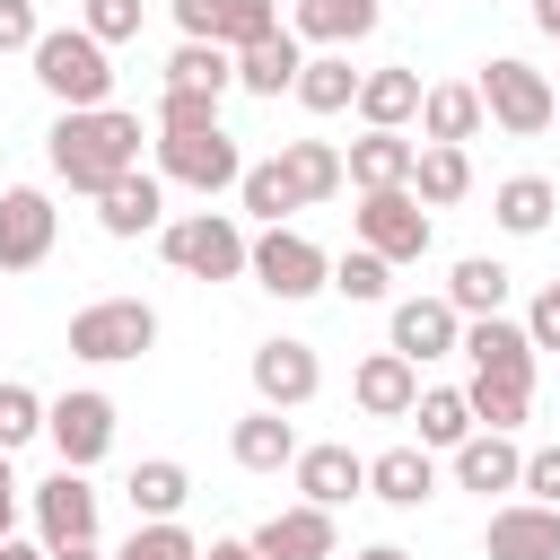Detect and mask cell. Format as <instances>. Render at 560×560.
Here are the masks:
<instances>
[{"label": "cell", "instance_id": "cell-1", "mask_svg": "<svg viewBox=\"0 0 560 560\" xmlns=\"http://www.w3.org/2000/svg\"><path fill=\"white\" fill-rule=\"evenodd\" d=\"M140 114H122V105H88V114H61L52 131H44V158H52V175L70 184V192H105L114 175H131L140 166Z\"/></svg>", "mask_w": 560, "mask_h": 560}, {"label": "cell", "instance_id": "cell-2", "mask_svg": "<svg viewBox=\"0 0 560 560\" xmlns=\"http://www.w3.org/2000/svg\"><path fill=\"white\" fill-rule=\"evenodd\" d=\"M26 61H35V79H44V96H52L61 114H88V105L114 96V61H105V44H96L88 26H44Z\"/></svg>", "mask_w": 560, "mask_h": 560}, {"label": "cell", "instance_id": "cell-3", "mask_svg": "<svg viewBox=\"0 0 560 560\" xmlns=\"http://www.w3.org/2000/svg\"><path fill=\"white\" fill-rule=\"evenodd\" d=\"M472 96H481V114L508 131V140H534V131H551V114H560V96H551V79L534 70V61H516V52H499V61H481V79H472Z\"/></svg>", "mask_w": 560, "mask_h": 560}, {"label": "cell", "instance_id": "cell-4", "mask_svg": "<svg viewBox=\"0 0 560 560\" xmlns=\"http://www.w3.org/2000/svg\"><path fill=\"white\" fill-rule=\"evenodd\" d=\"M140 350H158V306L149 298H96V306L70 315V359L114 368V359H140Z\"/></svg>", "mask_w": 560, "mask_h": 560}, {"label": "cell", "instance_id": "cell-5", "mask_svg": "<svg viewBox=\"0 0 560 560\" xmlns=\"http://www.w3.org/2000/svg\"><path fill=\"white\" fill-rule=\"evenodd\" d=\"M158 245H166V262L184 280H236L245 271V228L228 210H184V219L158 228Z\"/></svg>", "mask_w": 560, "mask_h": 560}, {"label": "cell", "instance_id": "cell-6", "mask_svg": "<svg viewBox=\"0 0 560 560\" xmlns=\"http://www.w3.org/2000/svg\"><path fill=\"white\" fill-rule=\"evenodd\" d=\"M236 175H245V158H236V140H228V122H219V131H175V140H158V184H192V192L210 201V192H236Z\"/></svg>", "mask_w": 560, "mask_h": 560}, {"label": "cell", "instance_id": "cell-7", "mask_svg": "<svg viewBox=\"0 0 560 560\" xmlns=\"http://www.w3.org/2000/svg\"><path fill=\"white\" fill-rule=\"evenodd\" d=\"M350 228H359V245H368L376 262H420V254L438 245V228H429V210H420L411 192H368V201L350 210Z\"/></svg>", "mask_w": 560, "mask_h": 560}, {"label": "cell", "instance_id": "cell-8", "mask_svg": "<svg viewBox=\"0 0 560 560\" xmlns=\"http://www.w3.org/2000/svg\"><path fill=\"white\" fill-rule=\"evenodd\" d=\"M245 271L271 289V298H315L324 280H332V262H324V245H306L298 228H262L254 245H245Z\"/></svg>", "mask_w": 560, "mask_h": 560}, {"label": "cell", "instance_id": "cell-9", "mask_svg": "<svg viewBox=\"0 0 560 560\" xmlns=\"http://www.w3.org/2000/svg\"><path fill=\"white\" fill-rule=\"evenodd\" d=\"M44 438H52V455H61L70 472H88V464H105V446H114V402H105L96 385H79V394L44 402Z\"/></svg>", "mask_w": 560, "mask_h": 560}, {"label": "cell", "instance_id": "cell-10", "mask_svg": "<svg viewBox=\"0 0 560 560\" xmlns=\"http://www.w3.org/2000/svg\"><path fill=\"white\" fill-rule=\"evenodd\" d=\"M175 26H184V44L245 52V44L280 35V9H271V0H175Z\"/></svg>", "mask_w": 560, "mask_h": 560}, {"label": "cell", "instance_id": "cell-11", "mask_svg": "<svg viewBox=\"0 0 560 560\" xmlns=\"http://www.w3.org/2000/svg\"><path fill=\"white\" fill-rule=\"evenodd\" d=\"M26 508H35V542L44 551H61V542H96V490H88V472H52V481H35L26 490Z\"/></svg>", "mask_w": 560, "mask_h": 560}, {"label": "cell", "instance_id": "cell-12", "mask_svg": "<svg viewBox=\"0 0 560 560\" xmlns=\"http://www.w3.org/2000/svg\"><path fill=\"white\" fill-rule=\"evenodd\" d=\"M315 385H324V359H315V341H254V394H262V411H298V402H315Z\"/></svg>", "mask_w": 560, "mask_h": 560}, {"label": "cell", "instance_id": "cell-13", "mask_svg": "<svg viewBox=\"0 0 560 560\" xmlns=\"http://www.w3.org/2000/svg\"><path fill=\"white\" fill-rule=\"evenodd\" d=\"M52 236H61V210H52L35 184L0 192V271H35V262L52 254Z\"/></svg>", "mask_w": 560, "mask_h": 560}, {"label": "cell", "instance_id": "cell-14", "mask_svg": "<svg viewBox=\"0 0 560 560\" xmlns=\"http://www.w3.org/2000/svg\"><path fill=\"white\" fill-rule=\"evenodd\" d=\"M455 350L472 359V376H490V385H525V394H534V341H525V324L481 315V324H464Z\"/></svg>", "mask_w": 560, "mask_h": 560}, {"label": "cell", "instance_id": "cell-15", "mask_svg": "<svg viewBox=\"0 0 560 560\" xmlns=\"http://www.w3.org/2000/svg\"><path fill=\"white\" fill-rule=\"evenodd\" d=\"M481 551H490V560H560V508H542V499H508V508H490Z\"/></svg>", "mask_w": 560, "mask_h": 560}, {"label": "cell", "instance_id": "cell-16", "mask_svg": "<svg viewBox=\"0 0 560 560\" xmlns=\"http://www.w3.org/2000/svg\"><path fill=\"white\" fill-rule=\"evenodd\" d=\"M245 542H254L262 560H332V551H341V525H332L324 508H306V499H298V508L262 516V525H254Z\"/></svg>", "mask_w": 560, "mask_h": 560}, {"label": "cell", "instance_id": "cell-17", "mask_svg": "<svg viewBox=\"0 0 560 560\" xmlns=\"http://www.w3.org/2000/svg\"><path fill=\"white\" fill-rule=\"evenodd\" d=\"M411 158H420V140L368 131V140L341 149V184H359V192H411Z\"/></svg>", "mask_w": 560, "mask_h": 560}, {"label": "cell", "instance_id": "cell-18", "mask_svg": "<svg viewBox=\"0 0 560 560\" xmlns=\"http://www.w3.org/2000/svg\"><path fill=\"white\" fill-rule=\"evenodd\" d=\"M96 228H105V236H149V228H166V184H158L149 166L114 175V184L96 192Z\"/></svg>", "mask_w": 560, "mask_h": 560}, {"label": "cell", "instance_id": "cell-19", "mask_svg": "<svg viewBox=\"0 0 560 560\" xmlns=\"http://www.w3.org/2000/svg\"><path fill=\"white\" fill-rule=\"evenodd\" d=\"M455 341H464V315H455L446 298H394V341H385V350H402V359L420 368V359H446Z\"/></svg>", "mask_w": 560, "mask_h": 560}, {"label": "cell", "instance_id": "cell-20", "mask_svg": "<svg viewBox=\"0 0 560 560\" xmlns=\"http://www.w3.org/2000/svg\"><path fill=\"white\" fill-rule=\"evenodd\" d=\"M298 490H306V508H350L359 490H368V455H350V446H298Z\"/></svg>", "mask_w": 560, "mask_h": 560}, {"label": "cell", "instance_id": "cell-21", "mask_svg": "<svg viewBox=\"0 0 560 560\" xmlns=\"http://www.w3.org/2000/svg\"><path fill=\"white\" fill-rule=\"evenodd\" d=\"M350 394H359L368 420H411V402H420V368H411L402 350H376V359H359Z\"/></svg>", "mask_w": 560, "mask_h": 560}, {"label": "cell", "instance_id": "cell-22", "mask_svg": "<svg viewBox=\"0 0 560 560\" xmlns=\"http://www.w3.org/2000/svg\"><path fill=\"white\" fill-rule=\"evenodd\" d=\"M368 499H385V508H429V499H438L429 446H385V455H368Z\"/></svg>", "mask_w": 560, "mask_h": 560}, {"label": "cell", "instance_id": "cell-23", "mask_svg": "<svg viewBox=\"0 0 560 560\" xmlns=\"http://www.w3.org/2000/svg\"><path fill=\"white\" fill-rule=\"evenodd\" d=\"M376 0H298V44H324V52H350V44H368L376 35Z\"/></svg>", "mask_w": 560, "mask_h": 560}, {"label": "cell", "instance_id": "cell-24", "mask_svg": "<svg viewBox=\"0 0 560 560\" xmlns=\"http://www.w3.org/2000/svg\"><path fill=\"white\" fill-rule=\"evenodd\" d=\"M420 96H429L420 70H359V96L350 105H359L368 131H402V122H420Z\"/></svg>", "mask_w": 560, "mask_h": 560}, {"label": "cell", "instance_id": "cell-25", "mask_svg": "<svg viewBox=\"0 0 560 560\" xmlns=\"http://www.w3.org/2000/svg\"><path fill=\"white\" fill-rule=\"evenodd\" d=\"M481 96H472V79H438L429 96H420V140H438V149H464V140H481Z\"/></svg>", "mask_w": 560, "mask_h": 560}, {"label": "cell", "instance_id": "cell-26", "mask_svg": "<svg viewBox=\"0 0 560 560\" xmlns=\"http://www.w3.org/2000/svg\"><path fill=\"white\" fill-rule=\"evenodd\" d=\"M516 472H525V446L516 438H499V429H472L464 446H455V490H516Z\"/></svg>", "mask_w": 560, "mask_h": 560}, {"label": "cell", "instance_id": "cell-27", "mask_svg": "<svg viewBox=\"0 0 560 560\" xmlns=\"http://www.w3.org/2000/svg\"><path fill=\"white\" fill-rule=\"evenodd\" d=\"M228 455H236L245 472H289V464H298V429H289L280 411H262V402H254V411L228 429Z\"/></svg>", "mask_w": 560, "mask_h": 560}, {"label": "cell", "instance_id": "cell-28", "mask_svg": "<svg viewBox=\"0 0 560 560\" xmlns=\"http://www.w3.org/2000/svg\"><path fill=\"white\" fill-rule=\"evenodd\" d=\"M298 70H306V44H298L289 26L236 52V88H245V96H280V88H298Z\"/></svg>", "mask_w": 560, "mask_h": 560}, {"label": "cell", "instance_id": "cell-29", "mask_svg": "<svg viewBox=\"0 0 560 560\" xmlns=\"http://www.w3.org/2000/svg\"><path fill=\"white\" fill-rule=\"evenodd\" d=\"M131 516L140 525H166V516H184V499H192V472L175 464V455H149V464H131Z\"/></svg>", "mask_w": 560, "mask_h": 560}, {"label": "cell", "instance_id": "cell-30", "mask_svg": "<svg viewBox=\"0 0 560 560\" xmlns=\"http://www.w3.org/2000/svg\"><path fill=\"white\" fill-rule=\"evenodd\" d=\"M508 280H516L508 262H490V254H464V262L446 271V306H455L464 324H481V315H499V306H508Z\"/></svg>", "mask_w": 560, "mask_h": 560}, {"label": "cell", "instance_id": "cell-31", "mask_svg": "<svg viewBox=\"0 0 560 560\" xmlns=\"http://www.w3.org/2000/svg\"><path fill=\"white\" fill-rule=\"evenodd\" d=\"M464 192H472V158H464V149H438V140H420V158H411V201L446 210V201H464Z\"/></svg>", "mask_w": 560, "mask_h": 560}, {"label": "cell", "instance_id": "cell-32", "mask_svg": "<svg viewBox=\"0 0 560 560\" xmlns=\"http://www.w3.org/2000/svg\"><path fill=\"white\" fill-rule=\"evenodd\" d=\"M551 210H560V192H551L542 175H508V184L490 192V219H499L508 236H542V228H551Z\"/></svg>", "mask_w": 560, "mask_h": 560}, {"label": "cell", "instance_id": "cell-33", "mask_svg": "<svg viewBox=\"0 0 560 560\" xmlns=\"http://www.w3.org/2000/svg\"><path fill=\"white\" fill-rule=\"evenodd\" d=\"M166 88H184V96H228V88H236V52H219V44H175V52H166Z\"/></svg>", "mask_w": 560, "mask_h": 560}, {"label": "cell", "instance_id": "cell-34", "mask_svg": "<svg viewBox=\"0 0 560 560\" xmlns=\"http://www.w3.org/2000/svg\"><path fill=\"white\" fill-rule=\"evenodd\" d=\"M306 114H350V96H359V70H350V52H315L306 70H298V88H289Z\"/></svg>", "mask_w": 560, "mask_h": 560}, {"label": "cell", "instance_id": "cell-35", "mask_svg": "<svg viewBox=\"0 0 560 560\" xmlns=\"http://www.w3.org/2000/svg\"><path fill=\"white\" fill-rule=\"evenodd\" d=\"M411 420H420V446H446V455L472 438V402H464V385H420Z\"/></svg>", "mask_w": 560, "mask_h": 560}, {"label": "cell", "instance_id": "cell-36", "mask_svg": "<svg viewBox=\"0 0 560 560\" xmlns=\"http://www.w3.org/2000/svg\"><path fill=\"white\" fill-rule=\"evenodd\" d=\"M280 175L298 184V201H332L341 192V149L332 140H289L280 149Z\"/></svg>", "mask_w": 560, "mask_h": 560}, {"label": "cell", "instance_id": "cell-37", "mask_svg": "<svg viewBox=\"0 0 560 560\" xmlns=\"http://www.w3.org/2000/svg\"><path fill=\"white\" fill-rule=\"evenodd\" d=\"M236 201H245V219H262V228H280L289 210H306V201H298V184L280 175V158L245 166V175H236Z\"/></svg>", "mask_w": 560, "mask_h": 560}, {"label": "cell", "instance_id": "cell-38", "mask_svg": "<svg viewBox=\"0 0 560 560\" xmlns=\"http://www.w3.org/2000/svg\"><path fill=\"white\" fill-rule=\"evenodd\" d=\"M464 402H472V429H499V438H516V429H525V411H534V394H525V385H490V376H472V385H464Z\"/></svg>", "mask_w": 560, "mask_h": 560}, {"label": "cell", "instance_id": "cell-39", "mask_svg": "<svg viewBox=\"0 0 560 560\" xmlns=\"http://www.w3.org/2000/svg\"><path fill=\"white\" fill-rule=\"evenodd\" d=\"M324 289H341V298H350V306H376V298H385V289H394V262H376V254H368V245H350V254H341V262H332V280H324Z\"/></svg>", "mask_w": 560, "mask_h": 560}, {"label": "cell", "instance_id": "cell-40", "mask_svg": "<svg viewBox=\"0 0 560 560\" xmlns=\"http://www.w3.org/2000/svg\"><path fill=\"white\" fill-rule=\"evenodd\" d=\"M26 438H44V394L35 385H0V455H18Z\"/></svg>", "mask_w": 560, "mask_h": 560}, {"label": "cell", "instance_id": "cell-41", "mask_svg": "<svg viewBox=\"0 0 560 560\" xmlns=\"http://www.w3.org/2000/svg\"><path fill=\"white\" fill-rule=\"evenodd\" d=\"M114 560H201V542L166 516V525H131V542H122Z\"/></svg>", "mask_w": 560, "mask_h": 560}, {"label": "cell", "instance_id": "cell-42", "mask_svg": "<svg viewBox=\"0 0 560 560\" xmlns=\"http://www.w3.org/2000/svg\"><path fill=\"white\" fill-rule=\"evenodd\" d=\"M175 131H219V96L166 88V96H158V140H175Z\"/></svg>", "mask_w": 560, "mask_h": 560}, {"label": "cell", "instance_id": "cell-43", "mask_svg": "<svg viewBox=\"0 0 560 560\" xmlns=\"http://www.w3.org/2000/svg\"><path fill=\"white\" fill-rule=\"evenodd\" d=\"M79 26L114 52V44H131V35H140V0H88V18H79Z\"/></svg>", "mask_w": 560, "mask_h": 560}, {"label": "cell", "instance_id": "cell-44", "mask_svg": "<svg viewBox=\"0 0 560 560\" xmlns=\"http://www.w3.org/2000/svg\"><path fill=\"white\" fill-rule=\"evenodd\" d=\"M516 490H525V499H542V508H560V446H534V455H525V472H516Z\"/></svg>", "mask_w": 560, "mask_h": 560}, {"label": "cell", "instance_id": "cell-45", "mask_svg": "<svg viewBox=\"0 0 560 560\" xmlns=\"http://www.w3.org/2000/svg\"><path fill=\"white\" fill-rule=\"evenodd\" d=\"M35 0H0V52H35Z\"/></svg>", "mask_w": 560, "mask_h": 560}, {"label": "cell", "instance_id": "cell-46", "mask_svg": "<svg viewBox=\"0 0 560 560\" xmlns=\"http://www.w3.org/2000/svg\"><path fill=\"white\" fill-rule=\"evenodd\" d=\"M525 341H534V350H560V306H551V298L525 306Z\"/></svg>", "mask_w": 560, "mask_h": 560}, {"label": "cell", "instance_id": "cell-47", "mask_svg": "<svg viewBox=\"0 0 560 560\" xmlns=\"http://www.w3.org/2000/svg\"><path fill=\"white\" fill-rule=\"evenodd\" d=\"M201 560H262V551H254V542H210Z\"/></svg>", "mask_w": 560, "mask_h": 560}, {"label": "cell", "instance_id": "cell-48", "mask_svg": "<svg viewBox=\"0 0 560 560\" xmlns=\"http://www.w3.org/2000/svg\"><path fill=\"white\" fill-rule=\"evenodd\" d=\"M0 560H44V542H18V534H9V542H0Z\"/></svg>", "mask_w": 560, "mask_h": 560}, {"label": "cell", "instance_id": "cell-49", "mask_svg": "<svg viewBox=\"0 0 560 560\" xmlns=\"http://www.w3.org/2000/svg\"><path fill=\"white\" fill-rule=\"evenodd\" d=\"M534 26H542V35H560V0H534Z\"/></svg>", "mask_w": 560, "mask_h": 560}, {"label": "cell", "instance_id": "cell-50", "mask_svg": "<svg viewBox=\"0 0 560 560\" xmlns=\"http://www.w3.org/2000/svg\"><path fill=\"white\" fill-rule=\"evenodd\" d=\"M44 560H105L96 542H61V551H44Z\"/></svg>", "mask_w": 560, "mask_h": 560}, {"label": "cell", "instance_id": "cell-51", "mask_svg": "<svg viewBox=\"0 0 560 560\" xmlns=\"http://www.w3.org/2000/svg\"><path fill=\"white\" fill-rule=\"evenodd\" d=\"M9 525H18V499H9V490H0V542H9Z\"/></svg>", "mask_w": 560, "mask_h": 560}, {"label": "cell", "instance_id": "cell-52", "mask_svg": "<svg viewBox=\"0 0 560 560\" xmlns=\"http://www.w3.org/2000/svg\"><path fill=\"white\" fill-rule=\"evenodd\" d=\"M359 560H411V551H394V542H368V551H359Z\"/></svg>", "mask_w": 560, "mask_h": 560}, {"label": "cell", "instance_id": "cell-53", "mask_svg": "<svg viewBox=\"0 0 560 560\" xmlns=\"http://www.w3.org/2000/svg\"><path fill=\"white\" fill-rule=\"evenodd\" d=\"M0 490H9V499H18V472H9V455H0Z\"/></svg>", "mask_w": 560, "mask_h": 560}, {"label": "cell", "instance_id": "cell-54", "mask_svg": "<svg viewBox=\"0 0 560 560\" xmlns=\"http://www.w3.org/2000/svg\"><path fill=\"white\" fill-rule=\"evenodd\" d=\"M542 298H551V306H560V280H551V289H542Z\"/></svg>", "mask_w": 560, "mask_h": 560}, {"label": "cell", "instance_id": "cell-55", "mask_svg": "<svg viewBox=\"0 0 560 560\" xmlns=\"http://www.w3.org/2000/svg\"><path fill=\"white\" fill-rule=\"evenodd\" d=\"M551 96H560V88H551Z\"/></svg>", "mask_w": 560, "mask_h": 560}]
</instances>
